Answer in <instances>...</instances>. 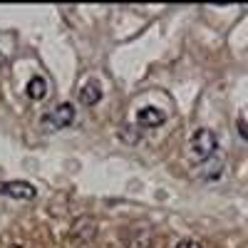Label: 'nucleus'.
<instances>
[{"instance_id":"nucleus-1","label":"nucleus","mask_w":248,"mask_h":248,"mask_svg":"<svg viewBox=\"0 0 248 248\" xmlns=\"http://www.w3.org/2000/svg\"><path fill=\"white\" fill-rule=\"evenodd\" d=\"M189 149H191V156H194V159L206 161V159H211V156L216 154V149H218V139H216V134H214L211 129L201 127V129H196V132L191 134V139H189Z\"/></svg>"},{"instance_id":"nucleus-2","label":"nucleus","mask_w":248,"mask_h":248,"mask_svg":"<svg viewBox=\"0 0 248 248\" xmlns=\"http://www.w3.org/2000/svg\"><path fill=\"white\" fill-rule=\"evenodd\" d=\"M75 122V107L70 102H62V105L52 107L50 112L43 114V127L47 132H57V129H67Z\"/></svg>"},{"instance_id":"nucleus-3","label":"nucleus","mask_w":248,"mask_h":248,"mask_svg":"<svg viewBox=\"0 0 248 248\" xmlns=\"http://www.w3.org/2000/svg\"><path fill=\"white\" fill-rule=\"evenodd\" d=\"M0 194L10 199H20V201H30L35 199V186L28 181H3L0 184Z\"/></svg>"},{"instance_id":"nucleus-4","label":"nucleus","mask_w":248,"mask_h":248,"mask_svg":"<svg viewBox=\"0 0 248 248\" xmlns=\"http://www.w3.org/2000/svg\"><path fill=\"white\" fill-rule=\"evenodd\" d=\"M223 167H226V161H223V159L211 156V159L201 161V167L196 169V176L203 179V181H216V179L223 176Z\"/></svg>"},{"instance_id":"nucleus-5","label":"nucleus","mask_w":248,"mask_h":248,"mask_svg":"<svg viewBox=\"0 0 248 248\" xmlns=\"http://www.w3.org/2000/svg\"><path fill=\"white\" fill-rule=\"evenodd\" d=\"M167 122V114H164L159 107H141L137 112V124L139 127H161Z\"/></svg>"},{"instance_id":"nucleus-6","label":"nucleus","mask_w":248,"mask_h":248,"mask_svg":"<svg viewBox=\"0 0 248 248\" xmlns=\"http://www.w3.org/2000/svg\"><path fill=\"white\" fill-rule=\"evenodd\" d=\"M102 94H105V92H102V85H99L97 79H90L87 85L79 90V102L85 107H94V105H99Z\"/></svg>"},{"instance_id":"nucleus-7","label":"nucleus","mask_w":248,"mask_h":248,"mask_svg":"<svg viewBox=\"0 0 248 248\" xmlns=\"http://www.w3.org/2000/svg\"><path fill=\"white\" fill-rule=\"evenodd\" d=\"M47 90H50V85H47V79H45L43 75H35V77L28 82V97L35 99V102L45 99V97H47Z\"/></svg>"},{"instance_id":"nucleus-8","label":"nucleus","mask_w":248,"mask_h":248,"mask_svg":"<svg viewBox=\"0 0 248 248\" xmlns=\"http://www.w3.org/2000/svg\"><path fill=\"white\" fill-rule=\"evenodd\" d=\"M176 248H203V246H201L199 241H191V238H186V241H181V243H179Z\"/></svg>"},{"instance_id":"nucleus-9","label":"nucleus","mask_w":248,"mask_h":248,"mask_svg":"<svg viewBox=\"0 0 248 248\" xmlns=\"http://www.w3.org/2000/svg\"><path fill=\"white\" fill-rule=\"evenodd\" d=\"M238 129H241V134H243V137L248 139V127H246V124H243V122H238Z\"/></svg>"},{"instance_id":"nucleus-10","label":"nucleus","mask_w":248,"mask_h":248,"mask_svg":"<svg viewBox=\"0 0 248 248\" xmlns=\"http://www.w3.org/2000/svg\"><path fill=\"white\" fill-rule=\"evenodd\" d=\"M8 248H25V246H8Z\"/></svg>"}]
</instances>
